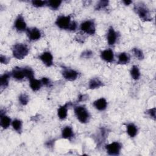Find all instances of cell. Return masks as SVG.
<instances>
[{
    "label": "cell",
    "mask_w": 156,
    "mask_h": 156,
    "mask_svg": "<svg viewBox=\"0 0 156 156\" xmlns=\"http://www.w3.org/2000/svg\"><path fill=\"white\" fill-rule=\"evenodd\" d=\"M29 100V96L25 93L21 94L19 96V102L23 105H26L28 103Z\"/></svg>",
    "instance_id": "83f0119b"
},
{
    "label": "cell",
    "mask_w": 156,
    "mask_h": 156,
    "mask_svg": "<svg viewBox=\"0 0 156 156\" xmlns=\"http://www.w3.org/2000/svg\"><path fill=\"white\" fill-rule=\"evenodd\" d=\"M74 136V132L70 126L65 127L62 131V136L65 139L70 140Z\"/></svg>",
    "instance_id": "e0dca14e"
},
{
    "label": "cell",
    "mask_w": 156,
    "mask_h": 156,
    "mask_svg": "<svg viewBox=\"0 0 156 156\" xmlns=\"http://www.w3.org/2000/svg\"><path fill=\"white\" fill-rule=\"evenodd\" d=\"M41 82L42 84H43L45 86L50 87L51 85V83L50 80L47 77H43L41 80Z\"/></svg>",
    "instance_id": "d6a6232c"
},
{
    "label": "cell",
    "mask_w": 156,
    "mask_h": 156,
    "mask_svg": "<svg viewBox=\"0 0 156 156\" xmlns=\"http://www.w3.org/2000/svg\"><path fill=\"white\" fill-rule=\"evenodd\" d=\"M11 73H4L0 77V85L1 88H6L9 85V80Z\"/></svg>",
    "instance_id": "ffe728a7"
},
{
    "label": "cell",
    "mask_w": 156,
    "mask_h": 156,
    "mask_svg": "<svg viewBox=\"0 0 156 156\" xmlns=\"http://www.w3.org/2000/svg\"><path fill=\"white\" fill-rule=\"evenodd\" d=\"M135 11L138 14L141 20L145 21H149L152 20L149 10L147 7L143 3H138L135 5Z\"/></svg>",
    "instance_id": "7a4b0ae2"
},
{
    "label": "cell",
    "mask_w": 156,
    "mask_h": 156,
    "mask_svg": "<svg viewBox=\"0 0 156 156\" xmlns=\"http://www.w3.org/2000/svg\"><path fill=\"white\" fill-rule=\"evenodd\" d=\"M118 35L117 33L115 31L113 27H110L108 30V33L107 35V42L109 45H113L117 40Z\"/></svg>",
    "instance_id": "7c38bea8"
},
{
    "label": "cell",
    "mask_w": 156,
    "mask_h": 156,
    "mask_svg": "<svg viewBox=\"0 0 156 156\" xmlns=\"http://www.w3.org/2000/svg\"><path fill=\"white\" fill-rule=\"evenodd\" d=\"M23 71L25 76V77H27L29 80L34 78V72L32 68L29 67L23 68Z\"/></svg>",
    "instance_id": "d4e9b609"
},
{
    "label": "cell",
    "mask_w": 156,
    "mask_h": 156,
    "mask_svg": "<svg viewBox=\"0 0 156 156\" xmlns=\"http://www.w3.org/2000/svg\"><path fill=\"white\" fill-rule=\"evenodd\" d=\"M92 52L90 50H86L81 54V57L84 58H89L92 55Z\"/></svg>",
    "instance_id": "1f68e13d"
},
{
    "label": "cell",
    "mask_w": 156,
    "mask_h": 156,
    "mask_svg": "<svg viewBox=\"0 0 156 156\" xmlns=\"http://www.w3.org/2000/svg\"><path fill=\"white\" fill-rule=\"evenodd\" d=\"M62 3V1L58 0H51L47 1V4L49 7H50L53 10H57L60 7Z\"/></svg>",
    "instance_id": "cb8c5ba5"
},
{
    "label": "cell",
    "mask_w": 156,
    "mask_h": 156,
    "mask_svg": "<svg viewBox=\"0 0 156 156\" xmlns=\"http://www.w3.org/2000/svg\"><path fill=\"white\" fill-rule=\"evenodd\" d=\"M26 33L29 40L30 41H36L41 38V34L40 30L36 27L27 29Z\"/></svg>",
    "instance_id": "ba28073f"
},
{
    "label": "cell",
    "mask_w": 156,
    "mask_h": 156,
    "mask_svg": "<svg viewBox=\"0 0 156 156\" xmlns=\"http://www.w3.org/2000/svg\"><path fill=\"white\" fill-rule=\"evenodd\" d=\"M10 61V58L7 57L5 55H1L0 56V62L2 64H7Z\"/></svg>",
    "instance_id": "836d02e7"
},
{
    "label": "cell",
    "mask_w": 156,
    "mask_h": 156,
    "mask_svg": "<svg viewBox=\"0 0 156 156\" xmlns=\"http://www.w3.org/2000/svg\"><path fill=\"white\" fill-rule=\"evenodd\" d=\"M14 27L18 32H23L27 30L26 23L21 15H19L16 18L14 23Z\"/></svg>",
    "instance_id": "9c48e42d"
},
{
    "label": "cell",
    "mask_w": 156,
    "mask_h": 156,
    "mask_svg": "<svg viewBox=\"0 0 156 156\" xmlns=\"http://www.w3.org/2000/svg\"><path fill=\"white\" fill-rule=\"evenodd\" d=\"M71 23L70 16H59L55 21V24L62 29L68 30Z\"/></svg>",
    "instance_id": "277c9868"
},
{
    "label": "cell",
    "mask_w": 156,
    "mask_h": 156,
    "mask_svg": "<svg viewBox=\"0 0 156 156\" xmlns=\"http://www.w3.org/2000/svg\"><path fill=\"white\" fill-rule=\"evenodd\" d=\"M41 85H42V83L41 80L35 79V78H33L30 80V87L34 91H37L39 90L41 88Z\"/></svg>",
    "instance_id": "7402d4cb"
},
{
    "label": "cell",
    "mask_w": 156,
    "mask_h": 156,
    "mask_svg": "<svg viewBox=\"0 0 156 156\" xmlns=\"http://www.w3.org/2000/svg\"><path fill=\"white\" fill-rule=\"evenodd\" d=\"M122 2H123V3H124L125 5H130V4L132 2V1H123Z\"/></svg>",
    "instance_id": "d590c367"
},
{
    "label": "cell",
    "mask_w": 156,
    "mask_h": 156,
    "mask_svg": "<svg viewBox=\"0 0 156 156\" xmlns=\"http://www.w3.org/2000/svg\"><path fill=\"white\" fill-rule=\"evenodd\" d=\"M93 105L98 110L103 111L106 109L107 106V102L104 98H101L94 101Z\"/></svg>",
    "instance_id": "9a60e30c"
},
{
    "label": "cell",
    "mask_w": 156,
    "mask_h": 156,
    "mask_svg": "<svg viewBox=\"0 0 156 156\" xmlns=\"http://www.w3.org/2000/svg\"><path fill=\"white\" fill-rule=\"evenodd\" d=\"M127 133L129 136L133 138L136 136L138 132L137 127L132 123H129L127 125Z\"/></svg>",
    "instance_id": "d6986e66"
},
{
    "label": "cell",
    "mask_w": 156,
    "mask_h": 156,
    "mask_svg": "<svg viewBox=\"0 0 156 156\" xmlns=\"http://www.w3.org/2000/svg\"><path fill=\"white\" fill-rule=\"evenodd\" d=\"M130 57L129 55L126 52H121L118 55V64L125 65L129 62Z\"/></svg>",
    "instance_id": "44dd1931"
},
{
    "label": "cell",
    "mask_w": 156,
    "mask_h": 156,
    "mask_svg": "<svg viewBox=\"0 0 156 156\" xmlns=\"http://www.w3.org/2000/svg\"><path fill=\"white\" fill-rule=\"evenodd\" d=\"M62 74L63 78L68 81H73L76 80L79 74L76 71L66 68L63 69Z\"/></svg>",
    "instance_id": "52a82bcc"
},
{
    "label": "cell",
    "mask_w": 156,
    "mask_h": 156,
    "mask_svg": "<svg viewBox=\"0 0 156 156\" xmlns=\"http://www.w3.org/2000/svg\"><path fill=\"white\" fill-rule=\"evenodd\" d=\"M103 85H104L102 82L98 78H93L89 82L88 88L89 89H96L99 88V87H102Z\"/></svg>",
    "instance_id": "ac0fdd59"
},
{
    "label": "cell",
    "mask_w": 156,
    "mask_h": 156,
    "mask_svg": "<svg viewBox=\"0 0 156 156\" xmlns=\"http://www.w3.org/2000/svg\"><path fill=\"white\" fill-rule=\"evenodd\" d=\"M29 53L27 45L23 43H16L13 46L12 54L15 58L19 60L23 59Z\"/></svg>",
    "instance_id": "6da1fadb"
},
{
    "label": "cell",
    "mask_w": 156,
    "mask_h": 156,
    "mask_svg": "<svg viewBox=\"0 0 156 156\" xmlns=\"http://www.w3.org/2000/svg\"><path fill=\"white\" fill-rule=\"evenodd\" d=\"M11 74L14 79L18 80H21L25 77L23 69L19 67H15L12 69Z\"/></svg>",
    "instance_id": "5bb4252c"
},
{
    "label": "cell",
    "mask_w": 156,
    "mask_h": 156,
    "mask_svg": "<svg viewBox=\"0 0 156 156\" xmlns=\"http://www.w3.org/2000/svg\"><path fill=\"white\" fill-rule=\"evenodd\" d=\"M39 58L47 66H51L53 64V57L49 52H44L39 56Z\"/></svg>",
    "instance_id": "30bf717a"
},
{
    "label": "cell",
    "mask_w": 156,
    "mask_h": 156,
    "mask_svg": "<svg viewBox=\"0 0 156 156\" xmlns=\"http://www.w3.org/2000/svg\"><path fill=\"white\" fill-rule=\"evenodd\" d=\"M32 4L35 7H41L47 4V1H32Z\"/></svg>",
    "instance_id": "f546056e"
},
{
    "label": "cell",
    "mask_w": 156,
    "mask_h": 156,
    "mask_svg": "<svg viewBox=\"0 0 156 156\" xmlns=\"http://www.w3.org/2000/svg\"><path fill=\"white\" fill-rule=\"evenodd\" d=\"M70 105H71V102H67L65 105L61 106L58 109L57 115H58V116L59 119L63 120V119H65L66 118L67 114H68V107Z\"/></svg>",
    "instance_id": "4fadbf2b"
},
{
    "label": "cell",
    "mask_w": 156,
    "mask_h": 156,
    "mask_svg": "<svg viewBox=\"0 0 156 156\" xmlns=\"http://www.w3.org/2000/svg\"><path fill=\"white\" fill-rule=\"evenodd\" d=\"M74 113L77 119L81 123H87L88 122L90 115L85 106L80 105L74 108Z\"/></svg>",
    "instance_id": "3957f363"
},
{
    "label": "cell",
    "mask_w": 156,
    "mask_h": 156,
    "mask_svg": "<svg viewBox=\"0 0 156 156\" xmlns=\"http://www.w3.org/2000/svg\"><path fill=\"white\" fill-rule=\"evenodd\" d=\"M122 146L118 141H114L105 146L107 152L110 155H117L119 154Z\"/></svg>",
    "instance_id": "8992f818"
},
{
    "label": "cell",
    "mask_w": 156,
    "mask_h": 156,
    "mask_svg": "<svg viewBox=\"0 0 156 156\" xmlns=\"http://www.w3.org/2000/svg\"><path fill=\"white\" fill-rule=\"evenodd\" d=\"M130 75L133 79L134 80H138L139 79L140 77V72L139 70V68L137 66L133 65L130 69Z\"/></svg>",
    "instance_id": "603a6c76"
},
{
    "label": "cell",
    "mask_w": 156,
    "mask_h": 156,
    "mask_svg": "<svg viewBox=\"0 0 156 156\" xmlns=\"http://www.w3.org/2000/svg\"><path fill=\"white\" fill-rule=\"evenodd\" d=\"M155 112H156V109L155 107L152 108H150L147 110V113L150 116L151 118H153L154 120L155 119Z\"/></svg>",
    "instance_id": "4dcf8cb0"
},
{
    "label": "cell",
    "mask_w": 156,
    "mask_h": 156,
    "mask_svg": "<svg viewBox=\"0 0 156 156\" xmlns=\"http://www.w3.org/2000/svg\"><path fill=\"white\" fill-rule=\"evenodd\" d=\"M108 4V1H100L96 5L95 9L96 10H99L105 8L107 7Z\"/></svg>",
    "instance_id": "f1b7e54d"
},
{
    "label": "cell",
    "mask_w": 156,
    "mask_h": 156,
    "mask_svg": "<svg viewBox=\"0 0 156 156\" xmlns=\"http://www.w3.org/2000/svg\"><path fill=\"white\" fill-rule=\"evenodd\" d=\"M132 52H133L134 55L135 56V57H136L138 60H143L144 58V54L141 49H140L137 48H135L132 49Z\"/></svg>",
    "instance_id": "4316f807"
},
{
    "label": "cell",
    "mask_w": 156,
    "mask_h": 156,
    "mask_svg": "<svg viewBox=\"0 0 156 156\" xmlns=\"http://www.w3.org/2000/svg\"><path fill=\"white\" fill-rule=\"evenodd\" d=\"M82 31L87 34L93 35L96 32L94 23L92 20H87L83 22L80 26Z\"/></svg>",
    "instance_id": "5b68a950"
},
{
    "label": "cell",
    "mask_w": 156,
    "mask_h": 156,
    "mask_svg": "<svg viewBox=\"0 0 156 156\" xmlns=\"http://www.w3.org/2000/svg\"><path fill=\"white\" fill-rule=\"evenodd\" d=\"M12 126L14 130H15L18 132H20L21 131V128H22V122L19 119H14L12 122Z\"/></svg>",
    "instance_id": "484cf974"
},
{
    "label": "cell",
    "mask_w": 156,
    "mask_h": 156,
    "mask_svg": "<svg viewBox=\"0 0 156 156\" xmlns=\"http://www.w3.org/2000/svg\"><path fill=\"white\" fill-rule=\"evenodd\" d=\"M101 58L108 63H112L114 60V54L112 49H107L101 52Z\"/></svg>",
    "instance_id": "8fae6325"
},
{
    "label": "cell",
    "mask_w": 156,
    "mask_h": 156,
    "mask_svg": "<svg viewBox=\"0 0 156 156\" xmlns=\"http://www.w3.org/2000/svg\"><path fill=\"white\" fill-rule=\"evenodd\" d=\"M77 27V23L75 21H73V22H71L68 30H75L76 29Z\"/></svg>",
    "instance_id": "e575fe53"
},
{
    "label": "cell",
    "mask_w": 156,
    "mask_h": 156,
    "mask_svg": "<svg viewBox=\"0 0 156 156\" xmlns=\"http://www.w3.org/2000/svg\"><path fill=\"white\" fill-rule=\"evenodd\" d=\"M0 118H1V120H0V124H1V127L5 129H7L10 124H11V119L6 116L5 114L2 113V112H1V116H0Z\"/></svg>",
    "instance_id": "2e32d148"
}]
</instances>
